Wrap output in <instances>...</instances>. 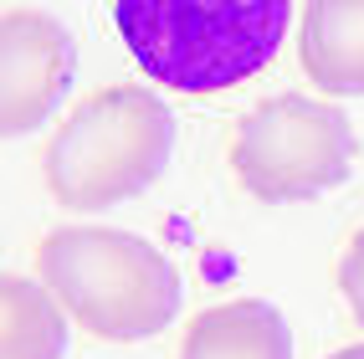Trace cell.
Wrapping results in <instances>:
<instances>
[{
	"label": "cell",
	"instance_id": "6da1fadb",
	"mask_svg": "<svg viewBox=\"0 0 364 359\" xmlns=\"http://www.w3.org/2000/svg\"><path fill=\"white\" fill-rule=\"evenodd\" d=\"M36 277L92 339H154L180 314V272L149 236L113 226H62L36 247Z\"/></svg>",
	"mask_w": 364,
	"mask_h": 359
},
{
	"label": "cell",
	"instance_id": "7a4b0ae2",
	"mask_svg": "<svg viewBox=\"0 0 364 359\" xmlns=\"http://www.w3.org/2000/svg\"><path fill=\"white\" fill-rule=\"evenodd\" d=\"M293 6L287 0H231V6H169L118 0L113 26L134 62L175 92H226L277 57Z\"/></svg>",
	"mask_w": 364,
	"mask_h": 359
},
{
	"label": "cell",
	"instance_id": "3957f363",
	"mask_svg": "<svg viewBox=\"0 0 364 359\" xmlns=\"http://www.w3.org/2000/svg\"><path fill=\"white\" fill-rule=\"evenodd\" d=\"M175 154V113L154 87H98L72 108L41 154L52 200L67 210H108L144 195Z\"/></svg>",
	"mask_w": 364,
	"mask_h": 359
},
{
	"label": "cell",
	"instance_id": "277c9868",
	"mask_svg": "<svg viewBox=\"0 0 364 359\" xmlns=\"http://www.w3.org/2000/svg\"><path fill=\"white\" fill-rule=\"evenodd\" d=\"M359 159V134L338 103L277 92L257 103L231 134L236 180L257 200H313L344 185Z\"/></svg>",
	"mask_w": 364,
	"mask_h": 359
},
{
	"label": "cell",
	"instance_id": "5b68a950",
	"mask_svg": "<svg viewBox=\"0 0 364 359\" xmlns=\"http://www.w3.org/2000/svg\"><path fill=\"white\" fill-rule=\"evenodd\" d=\"M77 77V41L57 16L36 6H11L0 21V124L6 134H31L62 108Z\"/></svg>",
	"mask_w": 364,
	"mask_h": 359
},
{
	"label": "cell",
	"instance_id": "8992f818",
	"mask_svg": "<svg viewBox=\"0 0 364 359\" xmlns=\"http://www.w3.org/2000/svg\"><path fill=\"white\" fill-rule=\"evenodd\" d=\"M175 359H293V328L262 298H236L185 328Z\"/></svg>",
	"mask_w": 364,
	"mask_h": 359
},
{
	"label": "cell",
	"instance_id": "52a82bcc",
	"mask_svg": "<svg viewBox=\"0 0 364 359\" xmlns=\"http://www.w3.org/2000/svg\"><path fill=\"white\" fill-rule=\"evenodd\" d=\"M298 57L323 92H364V0H313L298 11Z\"/></svg>",
	"mask_w": 364,
	"mask_h": 359
},
{
	"label": "cell",
	"instance_id": "ba28073f",
	"mask_svg": "<svg viewBox=\"0 0 364 359\" xmlns=\"http://www.w3.org/2000/svg\"><path fill=\"white\" fill-rule=\"evenodd\" d=\"M6 298V323H0V359H62L67 354V308L41 277L6 272L0 282Z\"/></svg>",
	"mask_w": 364,
	"mask_h": 359
},
{
	"label": "cell",
	"instance_id": "9c48e42d",
	"mask_svg": "<svg viewBox=\"0 0 364 359\" xmlns=\"http://www.w3.org/2000/svg\"><path fill=\"white\" fill-rule=\"evenodd\" d=\"M333 277H338V293H344V303H349V314L364 323V226L344 242V252H338V267H333Z\"/></svg>",
	"mask_w": 364,
	"mask_h": 359
},
{
	"label": "cell",
	"instance_id": "30bf717a",
	"mask_svg": "<svg viewBox=\"0 0 364 359\" xmlns=\"http://www.w3.org/2000/svg\"><path fill=\"white\" fill-rule=\"evenodd\" d=\"M328 359H364V344H349V349H338V354H328Z\"/></svg>",
	"mask_w": 364,
	"mask_h": 359
}]
</instances>
